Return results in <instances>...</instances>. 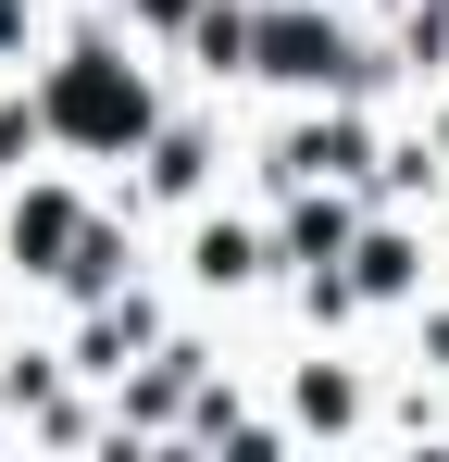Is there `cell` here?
<instances>
[{
  "label": "cell",
  "mask_w": 449,
  "mask_h": 462,
  "mask_svg": "<svg viewBox=\"0 0 449 462\" xmlns=\"http://www.w3.org/2000/svg\"><path fill=\"white\" fill-rule=\"evenodd\" d=\"M38 125L75 138V151H138V138H150V88L87 38V51H63V76H50V100H38Z\"/></svg>",
  "instance_id": "1"
},
{
  "label": "cell",
  "mask_w": 449,
  "mask_h": 462,
  "mask_svg": "<svg viewBox=\"0 0 449 462\" xmlns=\"http://www.w3.org/2000/svg\"><path fill=\"white\" fill-rule=\"evenodd\" d=\"M250 76H275V88H337V76H350V38H337L325 13H250Z\"/></svg>",
  "instance_id": "2"
},
{
  "label": "cell",
  "mask_w": 449,
  "mask_h": 462,
  "mask_svg": "<svg viewBox=\"0 0 449 462\" xmlns=\"http://www.w3.org/2000/svg\"><path fill=\"white\" fill-rule=\"evenodd\" d=\"M75 226H87V213H75L63 188H25V200H13V250H25V263H50V275H63Z\"/></svg>",
  "instance_id": "3"
},
{
  "label": "cell",
  "mask_w": 449,
  "mask_h": 462,
  "mask_svg": "<svg viewBox=\"0 0 449 462\" xmlns=\"http://www.w3.org/2000/svg\"><path fill=\"white\" fill-rule=\"evenodd\" d=\"M113 263H125V237H113V226H75V250H63V288H75V300H100V288H113Z\"/></svg>",
  "instance_id": "4"
},
{
  "label": "cell",
  "mask_w": 449,
  "mask_h": 462,
  "mask_svg": "<svg viewBox=\"0 0 449 462\" xmlns=\"http://www.w3.org/2000/svg\"><path fill=\"white\" fill-rule=\"evenodd\" d=\"M200 275H213V288L262 275V237H250V226H213V237H200Z\"/></svg>",
  "instance_id": "5"
},
{
  "label": "cell",
  "mask_w": 449,
  "mask_h": 462,
  "mask_svg": "<svg viewBox=\"0 0 449 462\" xmlns=\"http://www.w3.org/2000/svg\"><path fill=\"white\" fill-rule=\"evenodd\" d=\"M288 250H299V263H325V250H350V213H337V200H312V213L288 226Z\"/></svg>",
  "instance_id": "6"
},
{
  "label": "cell",
  "mask_w": 449,
  "mask_h": 462,
  "mask_svg": "<svg viewBox=\"0 0 449 462\" xmlns=\"http://www.w3.org/2000/svg\"><path fill=\"white\" fill-rule=\"evenodd\" d=\"M362 288H412V250L399 237H362Z\"/></svg>",
  "instance_id": "7"
},
{
  "label": "cell",
  "mask_w": 449,
  "mask_h": 462,
  "mask_svg": "<svg viewBox=\"0 0 449 462\" xmlns=\"http://www.w3.org/2000/svg\"><path fill=\"white\" fill-rule=\"evenodd\" d=\"M138 13L150 25H200V0H138Z\"/></svg>",
  "instance_id": "8"
},
{
  "label": "cell",
  "mask_w": 449,
  "mask_h": 462,
  "mask_svg": "<svg viewBox=\"0 0 449 462\" xmlns=\"http://www.w3.org/2000/svg\"><path fill=\"white\" fill-rule=\"evenodd\" d=\"M13 25H25V0H0V51H13Z\"/></svg>",
  "instance_id": "9"
}]
</instances>
